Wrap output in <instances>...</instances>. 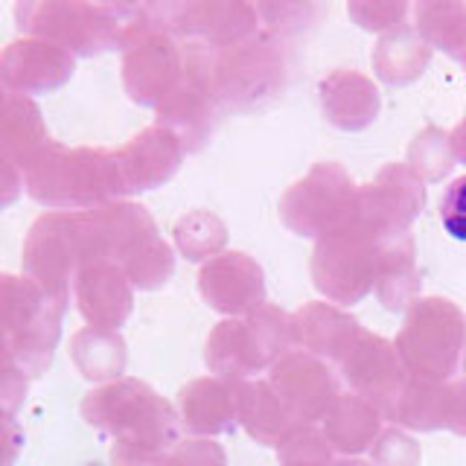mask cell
<instances>
[{
    "label": "cell",
    "instance_id": "6da1fadb",
    "mask_svg": "<svg viewBox=\"0 0 466 466\" xmlns=\"http://www.w3.org/2000/svg\"><path fill=\"white\" fill-rule=\"evenodd\" d=\"M82 417L114 441V466H155L178 443V411L140 379H116L82 400Z\"/></svg>",
    "mask_w": 466,
    "mask_h": 466
},
{
    "label": "cell",
    "instance_id": "7a4b0ae2",
    "mask_svg": "<svg viewBox=\"0 0 466 466\" xmlns=\"http://www.w3.org/2000/svg\"><path fill=\"white\" fill-rule=\"evenodd\" d=\"M24 187L53 213H82L123 196L116 157L106 149H67L50 143L24 172Z\"/></svg>",
    "mask_w": 466,
    "mask_h": 466
},
{
    "label": "cell",
    "instance_id": "3957f363",
    "mask_svg": "<svg viewBox=\"0 0 466 466\" xmlns=\"http://www.w3.org/2000/svg\"><path fill=\"white\" fill-rule=\"evenodd\" d=\"M65 303L50 298L29 277L0 274V335H4L12 368L29 379L50 368L62 339Z\"/></svg>",
    "mask_w": 466,
    "mask_h": 466
},
{
    "label": "cell",
    "instance_id": "277c9868",
    "mask_svg": "<svg viewBox=\"0 0 466 466\" xmlns=\"http://www.w3.org/2000/svg\"><path fill=\"white\" fill-rule=\"evenodd\" d=\"M135 4H82V0H38L18 4L15 21L26 38L58 44L70 56H99L120 47Z\"/></svg>",
    "mask_w": 466,
    "mask_h": 466
},
{
    "label": "cell",
    "instance_id": "5b68a950",
    "mask_svg": "<svg viewBox=\"0 0 466 466\" xmlns=\"http://www.w3.org/2000/svg\"><path fill=\"white\" fill-rule=\"evenodd\" d=\"M289 82L286 44L257 33L210 53V94L218 111H245L280 96Z\"/></svg>",
    "mask_w": 466,
    "mask_h": 466
},
{
    "label": "cell",
    "instance_id": "8992f818",
    "mask_svg": "<svg viewBox=\"0 0 466 466\" xmlns=\"http://www.w3.org/2000/svg\"><path fill=\"white\" fill-rule=\"evenodd\" d=\"M393 347L411 379L446 382L466 353V315L446 298H417Z\"/></svg>",
    "mask_w": 466,
    "mask_h": 466
},
{
    "label": "cell",
    "instance_id": "52a82bcc",
    "mask_svg": "<svg viewBox=\"0 0 466 466\" xmlns=\"http://www.w3.org/2000/svg\"><path fill=\"white\" fill-rule=\"evenodd\" d=\"M120 50L128 99L143 108H157L184 76V47L149 21L146 4H135Z\"/></svg>",
    "mask_w": 466,
    "mask_h": 466
},
{
    "label": "cell",
    "instance_id": "ba28073f",
    "mask_svg": "<svg viewBox=\"0 0 466 466\" xmlns=\"http://www.w3.org/2000/svg\"><path fill=\"white\" fill-rule=\"evenodd\" d=\"M382 239L350 218L315 242L312 283L332 303L353 306L376 286V262Z\"/></svg>",
    "mask_w": 466,
    "mask_h": 466
},
{
    "label": "cell",
    "instance_id": "9c48e42d",
    "mask_svg": "<svg viewBox=\"0 0 466 466\" xmlns=\"http://www.w3.org/2000/svg\"><path fill=\"white\" fill-rule=\"evenodd\" d=\"M149 21L184 47L218 53L259 33L254 4L239 0H187V4H146Z\"/></svg>",
    "mask_w": 466,
    "mask_h": 466
},
{
    "label": "cell",
    "instance_id": "30bf717a",
    "mask_svg": "<svg viewBox=\"0 0 466 466\" xmlns=\"http://www.w3.org/2000/svg\"><path fill=\"white\" fill-rule=\"evenodd\" d=\"M359 187L339 164H315L280 198L283 225L298 237L320 239L350 222Z\"/></svg>",
    "mask_w": 466,
    "mask_h": 466
},
{
    "label": "cell",
    "instance_id": "8fae6325",
    "mask_svg": "<svg viewBox=\"0 0 466 466\" xmlns=\"http://www.w3.org/2000/svg\"><path fill=\"white\" fill-rule=\"evenodd\" d=\"M85 266L76 213L38 216L24 242V277L58 303H70V286Z\"/></svg>",
    "mask_w": 466,
    "mask_h": 466
},
{
    "label": "cell",
    "instance_id": "7c38bea8",
    "mask_svg": "<svg viewBox=\"0 0 466 466\" xmlns=\"http://www.w3.org/2000/svg\"><path fill=\"white\" fill-rule=\"evenodd\" d=\"M157 126L181 140L184 152H198L216 126V99L210 94V50L184 47V76L155 108Z\"/></svg>",
    "mask_w": 466,
    "mask_h": 466
},
{
    "label": "cell",
    "instance_id": "4fadbf2b",
    "mask_svg": "<svg viewBox=\"0 0 466 466\" xmlns=\"http://www.w3.org/2000/svg\"><path fill=\"white\" fill-rule=\"evenodd\" d=\"M426 208V181L408 164H388L370 184L359 187L353 222L373 237L388 239L408 233L411 222Z\"/></svg>",
    "mask_w": 466,
    "mask_h": 466
},
{
    "label": "cell",
    "instance_id": "5bb4252c",
    "mask_svg": "<svg viewBox=\"0 0 466 466\" xmlns=\"http://www.w3.org/2000/svg\"><path fill=\"white\" fill-rule=\"evenodd\" d=\"M268 385L295 426H312L324 420L341 393L339 379L327 368V361L306 350H291L283 359H277L271 364Z\"/></svg>",
    "mask_w": 466,
    "mask_h": 466
},
{
    "label": "cell",
    "instance_id": "9a60e30c",
    "mask_svg": "<svg viewBox=\"0 0 466 466\" xmlns=\"http://www.w3.org/2000/svg\"><path fill=\"white\" fill-rule=\"evenodd\" d=\"M341 376L347 385L368 400L385 420L393 417V405H397L400 393L408 382V373L397 356V347L385 341L382 335L364 329L353 350L341 359Z\"/></svg>",
    "mask_w": 466,
    "mask_h": 466
},
{
    "label": "cell",
    "instance_id": "2e32d148",
    "mask_svg": "<svg viewBox=\"0 0 466 466\" xmlns=\"http://www.w3.org/2000/svg\"><path fill=\"white\" fill-rule=\"evenodd\" d=\"M198 291L216 312L248 318L266 306V274L259 262L242 251H222L198 271Z\"/></svg>",
    "mask_w": 466,
    "mask_h": 466
},
{
    "label": "cell",
    "instance_id": "e0dca14e",
    "mask_svg": "<svg viewBox=\"0 0 466 466\" xmlns=\"http://www.w3.org/2000/svg\"><path fill=\"white\" fill-rule=\"evenodd\" d=\"M184 146L172 131L149 126L137 137H131L126 146L114 152L116 172H120L123 196L146 193V189L164 187L175 172L181 169Z\"/></svg>",
    "mask_w": 466,
    "mask_h": 466
},
{
    "label": "cell",
    "instance_id": "ac0fdd59",
    "mask_svg": "<svg viewBox=\"0 0 466 466\" xmlns=\"http://www.w3.org/2000/svg\"><path fill=\"white\" fill-rule=\"evenodd\" d=\"M0 70L15 94H50L70 82L76 56L41 38H18L0 53Z\"/></svg>",
    "mask_w": 466,
    "mask_h": 466
},
{
    "label": "cell",
    "instance_id": "d6986e66",
    "mask_svg": "<svg viewBox=\"0 0 466 466\" xmlns=\"http://www.w3.org/2000/svg\"><path fill=\"white\" fill-rule=\"evenodd\" d=\"M82 318L96 329H120L135 309V286L114 262H87L73 280Z\"/></svg>",
    "mask_w": 466,
    "mask_h": 466
},
{
    "label": "cell",
    "instance_id": "ffe728a7",
    "mask_svg": "<svg viewBox=\"0 0 466 466\" xmlns=\"http://www.w3.org/2000/svg\"><path fill=\"white\" fill-rule=\"evenodd\" d=\"M204 361L210 373L225 382H245L274 364L248 318H228L216 324L204 350Z\"/></svg>",
    "mask_w": 466,
    "mask_h": 466
},
{
    "label": "cell",
    "instance_id": "44dd1931",
    "mask_svg": "<svg viewBox=\"0 0 466 466\" xmlns=\"http://www.w3.org/2000/svg\"><path fill=\"white\" fill-rule=\"evenodd\" d=\"M324 116L341 131L368 128L382 108L376 85L359 70H332L318 87Z\"/></svg>",
    "mask_w": 466,
    "mask_h": 466
},
{
    "label": "cell",
    "instance_id": "7402d4cb",
    "mask_svg": "<svg viewBox=\"0 0 466 466\" xmlns=\"http://www.w3.org/2000/svg\"><path fill=\"white\" fill-rule=\"evenodd\" d=\"M178 408L181 422L189 434H222L237 420V382H225L218 376H198L181 388Z\"/></svg>",
    "mask_w": 466,
    "mask_h": 466
},
{
    "label": "cell",
    "instance_id": "603a6c76",
    "mask_svg": "<svg viewBox=\"0 0 466 466\" xmlns=\"http://www.w3.org/2000/svg\"><path fill=\"white\" fill-rule=\"evenodd\" d=\"M295 329L298 347H306V353L329 359L335 364H341L364 332L353 315L341 312L332 303H306L295 315Z\"/></svg>",
    "mask_w": 466,
    "mask_h": 466
},
{
    "label": "cell",
    "instance_id": "cb8c5ba5",
    "mask_svg": "<svg viewBox=\"0 0 466 466\" xmlns=\"http://www.w3.org/2000/svg\"><path fill=\"white\" fill-rule=\"evenodd\" d=\"M376 298L390 312L411 309L420 295V274H417V251L411 233H397L379 245L376 262Z\"/></svg>",
    "mask_w": 466,
    "mask_h": 466
},
{
    "label": "cell",
    "instance_id": "d4e9b609",
    "mask_svg": "<svg viewBox=\"0 0 466 466\" xmlns=\"http://www.w3.org/2000/svg\"><path fill=\"white\" fill-rule=\"evenodd\" d=\"M382 420L385 417L359 393H339V400L324 417V437L341 455H361L382 434Z\"/></svg>",
    "mask_w": 466,
    "mask_h": 466
},
{
    "label": "cell",
    "instance_id": "484cf974",
    "mask_svg": "<svg viewBox=\"0 0 466 466\" xmlns=\"http://www.w3.org/2000/svg\"><path fill=\"white\" fill-rule=\"evenodd\" d=\"M237 420L257 443L274 446V449L283 441V434L295 426L266 379H245V382H237Z\"/></svg>",
    "mask_w": 466,
    "mask_h": 466
},
{
    "label": "cell",
    "instance_id": "4316f807",
    "mask_svg": "<svg viewBox=\"0 0 466 466\" xmlns=\"http://www.w3.org/2000/svg\"><path fill=\"white\" fill-rule=\"evenodd\" d=\"M53 140L44 126L41 108L33 102V96L18 94L6 114V120L0 123V152H4L15 167L26 172L35 160L44 155Z\"/></svg>",
    "mask_w": 466,
    "mask_h": 466
},
{
    "label": "cell",
    "instance_id": "83f0119b",
    "mask_svg": "<svg viewBox=\"0 0 466 466\" xmlns=\"http://www.w3.org/2000/svg\"><path fill=\"white\" fill-rule=\"evenodd\" d=\"M431 62V47L417 35V29H390L373 47V70L385 85H411Z\"/></svg>",
    "mask_w": 466,
    "mask_h": 466
},
{
    "label": "cell",
    "instance_id": "f1b7e54d",
    "mask_svg": "<svg viewBox=\"0 0 466 466\" xmlns=\"http://www.w3.org/2000/svg\"><path fill=\"white\" fill-rule=\"evenodd\" d=\"M70 359L85 379L108 385L123 379L128 353L120 332L85 327L70 339Z\"/></svg>",
    "mask_w": 466,
    "mask_h": 466
},
{
    "label": "cell",
    "instance_id": "f546056e",
    "mask_svg": "<svg viewBox=\"0 0 466 466\" xmlns=\"http://www.w3.org/2000/svg\"><path fill=\"white\" fill-rule=\"evenodd\" d=\"M414 29L429 47L466 65V4L461 0H422L414 6Z\"/></svg>",
    "mask_w": 466,
    "mask_h": 466
},
{
    "label": "cell",
    "instance_id": "4dcf8cb0",
    "mask_svg": "<svg viewBox=\"0 0 466 466\" xmlns=\"http://www.w3.org/2000/svg\"><path fill=\"white\" fill-rule=\"evenodd\" d=\"M443 400H446V385L443 382H426V379H411L400 393L397 405H393L390 422L411 431H437L443 429Z\"/></svg>",
    "mask_w": 466,
    "mask_h": 466
},
{
    "label": "cell",
    "instance_id": "1f68e13d",
    "mask_svg": "<svg viewBox=\"0 0 466 466\" xmlns=\"http://www.w3.org/2000/svg\"><path fill=\"white\" fill-rule=\"evenodd\" d=\"M175 245L189 262H208L228 245V225L210 210H193L175 222Z\"/></svg>",
    "mask_w": 466,
    "mask_h": 466
},
{
    "label": "cell",
    "instance_id": "d6a6232c",
    "mask_svg": "<svg viewBox=\"0 0 466 466\" xmlns=\"http://www.w3.org/2000/svg\"><path fill=\"white\" fill-rule=\"evenodd\" d=\"M455 152L451 140L443 128H422L420 135L408 146V167H411L422 181H443L455 167Z\"/></svg>",
    "mask_w": 466,
    "mask_h": 466
},
{
    "label": "cell",
    "instance_id": "836d02e7",
    "mask_svg": "<svg viewBox=\"0 0 466 466\" xmlns=\"http://www.w3.org/2000/svg\"><path fill=\"white\" fill-rule=\"evenodd\" d=\"M280 466H335L332 446L315 426H291L277 443Z\"/></svg>",
    "mask_w": 466,
    "mask_h": 466
},
{
    "label": "cell",
    "instance_id": "e575fe53",
    "mask_svg": "<svg viewBox=\"0 0 466 466\" xmlns=\"http://www.w3.org/2000/svg\"><path fill=\"white\" fill-rule=\"evenodd\" d=\"M172 271H175V254L160 237L152 245H146L143 251L123 268L128 283L135 289H143V291L160 289L172 277Z\"/></svg>",
    "mask_w": 466,
    "mask_h": 466
},
{
    "label": "cell",
    "instance_id": "d590c367",
    "mask_svg": "<svg viewBox=\"0 0 466 466\" xmlns=\"http://www.w3.org/2000/svg\"><path fill=\"white\" fill-rule=\"evenodd\" d=\"M320 15L315 4H257V18L262 33H268L277 41H286L289 35H298L309 29Z\"/></svg>",
    "mask_w": 466,
    "mask_h": 466
},
{
    "label": "cell",
    "instance_id": "8d00e7d4",
    "mask_svg": "<svg viewBox=\"0 0 466 466\" xmlns=\"http://www.w3.org/2000/svg\"><path fill=\"white\" fill-rule=\"evenodd\" d=\"M347 12L361 29L385 35L390 29L405 26V15L411 12V6L405 0H353Z\"/></svg>",
    "mask_w": 466,
    "mask_h": 466
},
{
    "label": "cell",
    "instance_id": "74e56055",
    "mask_svg": "<svg viewBox=\"0 0 466 466\" xmlns=\"http://www.w3.org/2000/svg\"><path fill=\"white\" fill-rule=\"evenodd\" d=\"M157 466H228V455L210 437H193L175 443Z\"/></svg>",
    "mask_w": 466,
    "mask_h": 466
},
{
    "label": "cell",
    "instance_id": "f35d334b",
    "mask_svg": "<svg viewBox=\"0 0 466 466\" xmlns=\"http://www.w3.org/2000/svg\"><path fill=\"white\" fill-rule=\"evenodd\" d=\"M373 466H420V446L414 437L388 429L370 446Z\"/></svg>",
    "mask_w": 466,
    "mask_h": 466
},
{
    "label": "cell",
    "instance_id": "ab89813d",
    "mask_svg": "<svg viewBox=\"0 0 466 466\" xmlns=\"http://www.w3.org/2000/svg\"><path fill=\"white\" fill-rule=\"evenodd\" d=\"M441 222L449 237L466 242V175L446 187L441 198Z\"/></svg>",
    "mask_w": 466,
    "mask_h": 466
},
{
    "label": "cell",
    "instance_id": "60d3db41",
    "mask_svg": "<svg viewBox=\"0 0 466 466\" xmlns=\"http://www.w3.org/2000/svg\"><path fill=\"white\" fill-rule=\"evenodd\" d=\"M26 379L29 376L12 364H0V414L4 417H18L26 400Z\"/></svg>",
    "mask_w": 466,
    "mask_h": 466
},
{
    "label": "cell",
    "instance_id": "b9f144b4",
    "mask_svg": "<svg viewBox=\"0 0 466 466\" xmlns=\"http://www.w3.org/2000/svg\"><path fill=\"white\" fill-rule=\"evenodd\" d=\"M443 429L466 437V382H451V385H446Z\"/></svg>",
    "mask_w": 466,
    "mask_h": 466
},
{
    "label": "cell",
    "instance_id": "7bdbcfd3",
    "mask_svg": "<svg viewBox=\"0 0 466 466\" xmlns=\"http://www.w3.org/2000/svg\"><path fill=\"white\" fill-rule=\"evenodd\" d=\"M24 451V429L15 417L0 414V466H15Z\"/></svg>",
    "mask_w": 466,
    "mask_h": 466
},
{
    "label": "cell",
    "instance_id": "ee69618b",
    "mask_svg": "<svg viewBox=\"0 0 466 466\" xmlns=\"http://www.w3.org/2000/svg\"><path fill=\"white\" fill-rule=\"evenodd\" d=\"M21 189H24V172L0 152V213L21 198Z\"/></svg>",
    "mask_w": 466,
    "mask_h": 466
},
{
    "label": "cell",
    "instance_id": "f6af8a7d",
    "mask_svg": "<svg viewBox=\"0 0 466 466\" xmlns=\"http://www.w3.org/2000/svg\"><path fill=\"white\" fill-rule=\"evenodd\" d=\"M449 140H451V152H455V160L466 167V114H463V120L455 126V131L449 135Z\"/></svg>",
    "mask_w": 466,
    "mask_h": 466
},
{
    "label": "cell",
    "instance_id": "bcb514c9",
    "mask_svg": "<svg viewBox=\"0 0 466 466\" xmlns=\"http://www.w3.org/2000/svg\"><path fill=\"white\" fill-rule=\"evenodd\" d=\"M15 94L12 87H9V82L4 79V70H0V123L6 120V114H9V108H12V102H15Z\"/></svg>",
    "mask_w": 466,
    "mask_h": 466
},
{
    "label": "cell",
    "instance_id": "7dc6e473",
    "mask_svg": "<svg viewBox=\"0 0 466 466\" xmlns=\"http://www.w3.org/2000/svg\"><path fill=\"white\" fill-rule=\"evenodd\" d=\"M0 364H12V361H9V350H6L4 335H0Z\"/></svg>",
    "mask_w": 466,
    "mask_h": 466
},
{
    "label": "cell",
    "instance_id": "c3c4849f",
    "mask_svg": "<svg viewBox=\"0 0 466 466\" xmlns=\"http://www.w3.org/2000/svg\"><path fill=\"white\" fill-rule=\"evenodd\" d=\"M335 466H368V463H364V461H353V458H350V461H339V463H335Z\"/></svg>",
    "mask_w": 466,
    "mask_h": 466
},
{
    "label": "cell",
    "instance_id": "681fc988",
    "mask_svg": "<svg viewBox=\"0 0 466 466\" xmlns=\"http://www.w3.org/2000/svg\"><path fill=\"white\" fill-rule=\"evenodd\" d=\"M463 370H466V353H463Z\"/></svg>",
    "mask_w": 466,
    "mask_h": 466
},
{
    "label": "cell",
    "instance_id": "f907efd6",
    "mask_svg": "<svg viewBox=\"0 0 466 466\" xmlns=\"http://www.w3.org/2000/svg\"><path fill=\"white\" fill-rule=\"evenodd\" d=\"M155 466H157V463H155Z\"/></svg>",
    "mask_w": 466,
    "mask_h": 466
}]
</instances>
